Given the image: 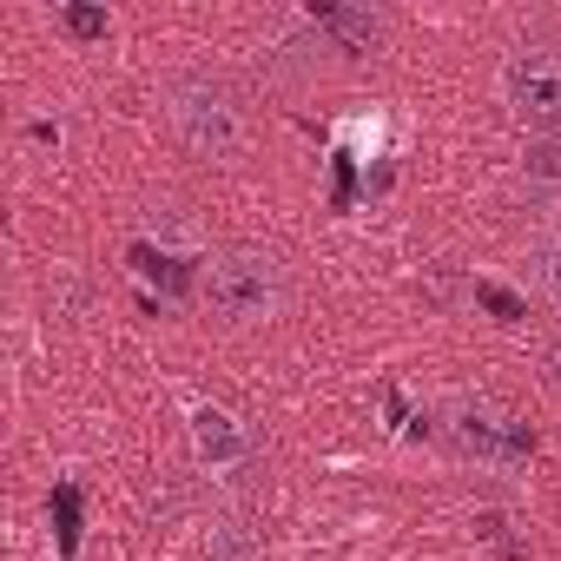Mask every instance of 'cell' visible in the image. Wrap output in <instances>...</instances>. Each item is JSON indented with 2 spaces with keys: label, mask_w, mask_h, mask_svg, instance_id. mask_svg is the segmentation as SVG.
Listing matches in <instances>:
<instances>
[{
  "label": "cell",
  "mask_w": 561,
  "mask_h": 561,
  "mask_svg": "<svg viewBox=\"0 0 561 561\" xmlns=\"http://www.w3.org/2000/svg\"><path fill=\"white\" fill-rule=\"evenodd\" d=\"M291 285H285V264L257 244H225L205 257V311L225 331H257L271 318H285Z\"/></svg>",
  "instance_id": "1"
},
{
  "label": "cell",
  "mask_w": 561,
  "mask_h": 561,
  "mask_svg": "<svg viewBox=\"0 0 561 561\" xmlns=\"http://www.w3.org/2000/svg\"><path fill=\"white\" fill-rule=\"evenodd\" d=\"M165 113H172V133L198 152V159H231L244 152V106L231 100V87L218 80H179L165 93Z\"/></svg>",
  "instance_id": "2"
},
{
  "label": "cell",
  "mask_w": 561,
  "mask_h": 561,
  "mask_svg": "<svg viewBox=\"0 0 561 561\" xmlns=\"http://www.w3.org/2000/svg\"><path fill=\"white\" fill-rule=\"evenodd\" d=\"M502 106H508L515 126H528L535 139H561V47L522 41V47L502 60Z\"/></svg>",
  "instance_id": "3"
},
{
  "label": "cell",
  "mask_w": 561,
  "mask_h": 561,
  "mask_svg": "<svg viewBox=\"0 0 561 561\" xmlns=\"http://www.w3.org/2000/svg\"><path fill=\"white\" fill-rule=\"evenodd\" d=\"M443 430H449V443H456L462 456H476V462H489V469H515V462L535 456V430H522L515 416H502L489 397H456V403L443 410Z\"/></svg>",
  "instance_id": "4"
},
{
  "label": "cell",
  "mask_w": 561,
  "mask_h": 561,
  "mask_svg": "<svg viewBox=\"0 0 561 561\" xmlns=\"http://www.w3.org/2000/svg\"><path fill=\"white\" fill-rule=\"evenodd\" d=\"M185 430H192V456H198L211 476L251 462V430H244L225 403H192V410H185Z\"/></svg>",
  "instance_id": "5"
},
{
  "label": "cell",
  "mask_w": 561,
  "mask_h": 561,
  "mask_svg": "<svg viewBox=\"0 0 561 561\" xmlns=\"http://www.w3.org/2000/svg\"><path fill=\"white\" fill-rule=\"evenodd\" d=\"M311 21H318L324 34H337V41H344L351 54H370V47L383 41V21H377L370 8H318Z\"/></svg>",
  "instance_id": "6"
},
{
  "label": "cell",
  "mask_w": 561,
  "mask_h": 561,
  "mask_svg": "<svg viewBox=\"0 0 561 561\" xmlns=\"http://www.w3.org/2000/svg\"><path fill=\"white\" fill-rule=\"evenodd\" d=\"M535 277H541V291L561 305V225L541 231V244H535Z\"/></svg>",
  "instance_id": "7"
},
{
  "label": "cell",
  "mask_w": 561,
  "mask_h": 561,
  "mask_svg": "<svg viewBox=\"0 0 561 561\" xmlns=\"http://www.w3.org/2000/svg\"><path fill=\"white\" fill-rule=\"evenodd\" d=\"M60 21H67V34H73V41H100V34L113 27V14H106V8H60Z\"/></svg>",
  "instance_id": "8"
},
{
  "label": "cell",
  "mask_w": 561,
  "mask_h": 561,
  "mask_svg": "<svg viewBox=\"0 0 561 561\" xmlns=\"http://www.w3.org/2000/svg\"><path fill=\"white\" fill-rule=\"evenodd\" d=\"M54 502H60V554L73 561V548H80V495L60 482V489H54Z\"/></svg>",
  "instance_id": "9"
},
{
  "label": "cell",
  "mask_w": 561,
  "mask_h": 561,
  "mask_svg": "<svg viewBox=\"0 0 561 561\" xmlns=\"http://www.w3.org/2000/svg\"><path fill=\"white\" fill-rule=\"evenodd\" d=\"M528 179H541V185H561V139H541V146H528Z\"/></svg>",
  "instance_id": "10"
},
{
  "label": "cell",
  "mask_w": 561,
  "mask_h": 561,
  "mask_svg": "<svg viewBox=\"0 0 561 561\" xmlns=\"http://www.w3.org/2000/svg\"><path fill=\"white\" fill-rule=\"evenodd\" d=\"M476 298H482V305H489L502 324H522V318H528V311H522V298H515V291H502V285H489V277L476 285Z\"/></svg>",
  "instance_id": "11"
},
{
  "label": "cell",
  "mask_w": 561,
  "mask_h": 561,
  "mask_svg": "<svg viewBox=\"0 0 561 561\" xmlns=\"http://www.w3.org/2000/svg\"><path fill=\"white\" fill-rule=\"evenodd\" d=\"M211 561H251V554L238 548V528H231V522H218V528H211Z\"/></svg>",
  "instance_id": "12"
},
{
  "label": "cell",
  "mask_w": 561,
  "mask_h": 561,
  "mask_svg": "<svg viewBox=\"0 0 561 561\" xmlns=\"http://www.w3.org/2000/svg\"><path fill=\"white\" fill-rule=\"evenodd\" d=\"M541 357H548V377L561 383V337H548V344H541Z\"/></svg>",
  "instance_id": "13"
}]
</instances>
